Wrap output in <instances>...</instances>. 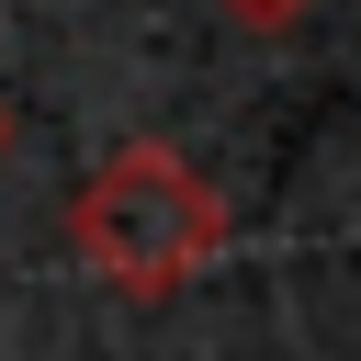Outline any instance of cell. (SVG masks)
Listing matches in <instances>:
<instances>
[{"label": "cell", "instance_id": "1", "mask_svg": "<svg viewBox=\"0 0 361 361\" xmlns=\"http://www.w3.org/2000/svg\"><path fill=\"white\" fill-rule=\"evenodd\" d=\"M68 248L113 282V293H180L203 259H226V192L158 147V135H124L79 192H68Z\"/></svg>", "mask_w": 361, "mask_h": 361}, {"label": "cell", "instance_id": "2", "mask_svg": "<svg viewBox=\"0 0 361 361\" xmlns=\"http://www.w3.org/2000/svg\"><path fill=\"white\" fill-rule=\"evenodd\" d=\"M316 0H226V23H248V34H282V23H305Z\"/></svg>", "mask_w": 361, "mask_h": 361}, {"label": "cell", "instance_id": "3", "mask_svg": "<svg viewBox=\"0 0 361 361\" xmlns=\"http://www.w3.org/2000/svg\"><path fill=\"white\" fill-rule=\"evenodd\" d=\"M11 135H23V124H11V90H0V158H11Z\"/></svg>", "mask_w": 361, "mask_h": 361}]
</instances>
